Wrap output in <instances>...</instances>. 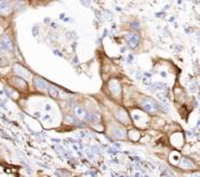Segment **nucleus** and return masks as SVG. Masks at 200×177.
Returning <instances> with one entry per match:
<instances>
[{
  "label": "nucleus",
  "mask_w": 200,
  "mask_h": 177,
  "mask_svg": "<svg viewBox=\"0 0 200 177\" xmlns=\"http://www.w3.org/2000/svg\"><path fill=\"white\" fill-rule=\"evenodd\" d=\"M1 46L5 48L6 50H10V51L13 50V43H12L11 38H10L9 35H6L1 38Z\"/></svg>",
  "instance_id": "obj_3"
},
{
  "label": "nucleus",
  "mask_w": 200,
  "mask_h": 177,
  "mask_svg": "<svg viewBox=\"0 0 200 177\" xmlns=\"http://www.w3.org/2000/svg\"><path fill=\"white\" fill-rule=\"evenodd\" d=\"M33 35H38V28H37V27H35V28H33Z\"/></svg>",
  "instance_id": "obj_14"
},
{
  "label": "nucleus",
  "mask_w": 200,
  "mask_h": 177,
  "mask_svg": "<svg viewBox=\"0 0 200 177\" xmlns=\"http://www.w3.org/2000/svg\"><path fill=\"white\" fill-rule=\"evenodd\" d=\"M181 166H183V167L186 166L187 168H191V167H194V164H192L189 160H187V158H183V160H181Z\"/></svg>",
  "instance_id": "obj_10"
},
{
  "label": "nucleus",
  "mask_w": 200,
  "mask_h": 177,
  "mask_svg": "<svg viewBox=\"0 0 200 177\" xmlns=\"http://www.w3.org/2000/svg\"><path fill=\"white\" fill-rule=\"evenodd\" d=\"M110 87H111V91H112V92H113L115 95H118L119 92H121V90H119V87H118V83H117L116 81L111 82Z\"/></svg>",
  "instance_id": "obj_8"
},
{
  "label": "nucleus",
  "mask_w": 200,
  "mask_h": 177,
  "mask_svg": "<svg viewBox=\"0 0 200 177\" xmlns=\"http://www.w3.org/2000/svg\"><path fill=\"white\" fill-rule=\"evenodd\" d=\"M7 9H8V3L6 0H0V12L5 11Z\"/></svg>",
  "instance_id": "obj_12"
},
{
  "label": "nucleus",
  "mask_w": 200,
  "mask_h": 177,
  "mask_svg": "<svg viewBox=\"0 0 200 177\" xmlns=\"http://www.w3.org/2000/svg\"><path fill=\"white\" fill-rule=\"evenodd\" d=\"M142 106L144 110L149 112V113H154V112H156L159 109L158 104L151 98H144L142 101Z\"/></svg>",
  "instance_id": "obj_1"
},
{
  "label": "nucleus",
  "mask_w": 200,
  "mask_h": 177,
  "mask_svg": "<svg viewBox=\"0 0 200 177\" xmlns=\"http://www.w3.org/2000/svg\"><path fill=\"white\" fill-rule=\"evenodd\" d=\"M13 81L16 82V84L18 85V87H22L23 90H26V89H28V84H27L26 80H23L22 78H20V76H16V78L12 79Z\"/></svg>",
  "instance_id": "obj_6"
},
{
  "label": "nucleus",
  "mask_w": 200,
  "mask_h": 177,
  "mask_svg": "<svg viewBox=\"0 0 200 177\" xmlns=\"http://www.w3.org/2000/svg\"><path fill=\"white\" fill-rule=\"evenodd\" d=\"M33 84H35V87H37L38 90H40V91L46 90V87H48V85H46V82L44 81L43 79L39 78V76H35V78L33 79Z\"/></svg>",
  "instance_id": "obj_4"
},
{
  "label": "nucleus",
  "mask_w": 200,
  "mask_h": 177,
  "mask_svg": "<svg viewBox=\"0 0 200 177\" xmlns=\"http://www.w3.org/2000/svg\"><path fill=\"white\" fill-rule=\"evenodd\" d=\"M15 71L19 74V76H30V72H28L24 68H22L20 64H16L15 65Z\"/></svg>",
  "instance_id": "obj_5"
},
{
  "label": "nucleus",
  "mask_w": 200,
  "mask_h": 177,
  "mask_svg": "<svg viewBox=\"0 0 200 177\" xmlns=\"http://www.w3.org/2000/svg\"><path fill=\"white\" fill-rule=\"evenodd\" d=\"M48 90H49V93L50 95L52 96L53 99H58L59 98V92H58V89L55 87H48Z\"/></svg>",
  "instance_id": "obj_9"
},
{
  "label": "nucleus",
  "mask_w": 200,
  "mask_h": 177,
  "mask_svg": "<svg viewBox=\"0 0 200 177\" xmlns=\"http://www.w3.org/2000/svg\"><path fill=\"white\" fill-rule=\"evenodd\" d=\"M75 114H76V116H78V117H83V116L85 115L84 109L81 108V106H78V108H75Z\"/></svg>",
  "instance_id": "obj_11"
},
{
  "label": "nucleus",
  "mask_w": 200,
  "mask_h": 177,
  "mask_svg": "<svg viewBox=\"0 0 200 177\" xmlns=\"http://www.w3.org/2000/svg\"><path fill=\"white\" fill-rule=\"evenodd\" d=\"M126 41H127L128 46H131V48H133V49H135L139 43V35L137 33H135V32L128 33L126 35Z\"/></svg>",
  "instance_id": "obj_2"
},
{
  "label": "nucleus",
  "mask_w": 200,
  "mask_h": 177,
  "mask_svg": "<svg viewBox=\"0 0 200 177\" xmlns=\"http://www.w3.org/2000/svg\"><path fill=\"white\" fill-rule=\"evenodd\" d=\"M113 135L116 137V138H125V136H126V134H125V132L123 131L122 128H115V130H113Z\"/></svg>",
  "instance_id": "obj_7"
},
{
  "label": "nucleus",
  "mask_w": 200,
  "mask_h": 177,
  "mask_svg": "<svg viewBox=\"0 0 200 177\" xmlns=\"http://www.w3.org/2000/svg\"><path fill=\"white\" fill-rule=\"evenodd\" d=\"M8 65H9L8 59H6V58L0 59V67H8Z\"/></svg>",
  "instance_id": "obj_13"
}]
</instances>
